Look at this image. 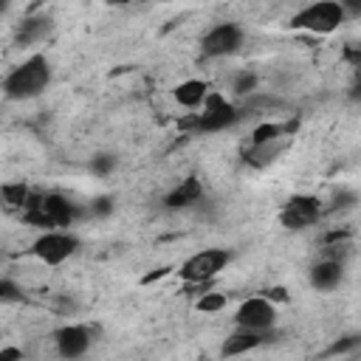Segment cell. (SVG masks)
Segmentation results:
<instances>
[{
    "mask_svg": "<svg viewBox=\"0 0 361 361\" xmlns=\"http://www.w3.org/2000/svg\"><path fill=\"white\" fill-rule=\"evenodd\" d=\"M231 90H234L237 96L254 93V90H257V73H254V71H240V73L234 76V82H231Z\"/></svg>",
    "mask_w": 361,
    "mask_h": 361,
    "instance_id": "44dd1931",
    "label": "cell"
},
{
    "mask_svg": "<svg viewBox=\"0 0 361 361\" xmlns=\"http://www.w3.org/2000/svg\"><path fill=\"white\" fill-rule=\"evenodd\" d=\"M228 262H231V251H226V248H203V251L192 254L186 262H180L178 274L189 285H195V282H212Z\"/></svg>",
    "mask_w": 361,
    "mask_h": 361,
    "instance_id": "8992f818",
    "label": "cell"
},
{
    "mask_svg": "<svg viewBox=\"0 0 361 361\" xmlns=\"http://www.w3.org/2000/svg\"><path fill=\"white\" fill-rule=\"evenodd\" d=\"M282 152H285V141H282V138H276V141H265V144H251L248 152H245V164L262 169V166L274 164Z\"/></svg>",
    "mask_w": 361,
    "mask_h": 361,
    "instance_id": "9a60e30c",
    "label": "cell"
},
{
    "mask_svg": "<svg viewBox=\"0 0 361 361\" xmlns=\"http://www.w3.org/2000/svg\"><path fill=\"white\" fill-rule=\"evenodd\" d=\"M265 299H271L274 305H276V302H288V290H285L282 285H276V288H268V290H265Z\"/></svg>",
    "mask_w": 361,
    "mask_h": 361,
    "instance_id": "d4e9b609",
    "label": "cell"
},
{
    "mask_svg": "<svg viewBox=\"0 0 361 361\" xmlns=\"http://www.w3.org/2000/svg\"><path fill=\"white\" fill-rule=\"evenodd\" d=\"M344 20H347V14L338 0H316V3H307L305 8H299L288 25L296 31H310V34H333Z\"/></svg>",
    "mask_w": 361,
    "mask_h": 361,
    "instance_id": "3957f363",
    "label": "cell"
},
{
    "mask_svg": "<svg viewBox=\"0 0 361 361\" xmlns=\"http://www.w3.org/2000/svg\"><path fill=\"white\" fill-rule=\"evenodd\" d=\"M240 121V110L226 102V96L220 93H206L203 99V113H197L192 118V130L195 133H220V130H228Z\"/></svg>",
    "mask_w": 361,
    "mask_h": 361,
    "instance_id": "5b68a950",
    "label": "cell"
},
{
    "mask_svg": "<svg viewBox=\"0 0 361 361\" xmlns=\"http://www.w3.org/2000/svg\"><path fill=\"white\" fill-rule=\"evenodd\" d=\"M76 217H79L76 203H71L59 192H45V195L34 192V195H28L25 209H23V220L42 231L45 228H68Z\"/></svg>",
    "mask_w": 361,
    "mask_h": 361,
    "instance_id": "7a4b0ae2",
    "label": "cell"
},
{
    "mask_svg": "<svg viewBox=\"0 0 361 361\" xmlns=\"http://www.w3.org/2000/svg\"><path fill=\"white\" fill-rule=\"evenodd\" d=\"M274 338H276V330L274 327H268V330H245V327H237L223 341L220 353L223 355H243V353H251V350H257V347H262V344H268Z\"/></svg>",
    "mask_w": 361,
    "mask_h": 361,
    "instance_id": "8fae6325",
    "label": "cell"
},
{
    "mask_svg": "<svg viewBox=\"0 0 361 361\" xmlns=\"http://www.w3.org/2000/svg\"><path fill=\"white\" fill-rule=\"evenodd\" d=\"M226 293H206L203 290V296H197V302H195V310H200V313H220L223 307H226Z\"/></svg>",
    "mask_w": 361,
    "mask_h": 361,
    "instance_id": "ffe728a7",
    "label": "cell"
},
{
    "mask_svg": "<svg viewBox=\"0 0 361 361\" xmlns=\"http://www.w3.org/2000/svg\"><path fill=\"white\" fill-rule=\"evenodd\" d=\"M307 279H310V285L316 290H333L344 279V265L338 259H322V262H316L310 268V276Z\"/></svg>",
    "mask_w": 361,
    "mask_h": 361,
    "instance_id": "4fadbf2b",
    "label": "cell"
},
{
    "mask_svg": "<svg viewBox=\"0 0 361 361\" xmlns=\"http://www.w3.org/2000/svg\"><path fill=\"white\" fill-rule=\"evenodd\" d=\"M48 31H51V17H48V14H31V17H25V20L17 25L14 42H17V45H34V42L45 39Z\"/></svg>",
    "mask_w": 361,
    "mask_h": 361,
    "instance_id": "5bb4252c",
    "label": "cell"
},
{
    "mask_svg": "<svg viewBox=\"0 0 361 361\" xmlns=\"http://www.w3.org/2000/svg\"><path fill=\"white\" fill-rule=\"evenodd\" d=\"M79 251V237L71 234L68 228H45L34 243H31V254L45 262V265H62L65 259H71Z\"/></svg>",
    "mask_w": 361,
    "mask_h": 361,
    "instance_id": "277c9868",
    "label": "cell"
},
{
    "mask_svg": "<svg viewBox=\"0 0 361 361\" xmlns=\"http://www.w3.org/2000/svg\"><path fill=\"white\" fill-rule=\"evenodd\" d=\"M56 353L62 358H82L90 350V327L85 324H65L54 333Z\"/></svg>",
    "mask_w": 361,
    "mask_h": 361,
    "instance_id": "30bf717a",
    "label": "cell"
},
{
    "mask_svg": "<svg viewBox=\"0 0 361 361\" xmlns=\"http://www.w3.org/2000/svg\"><path fill=\"white\" fill-rule=\"evenodd\" d=\"M164 274H169V268H158L155 274H149V276H144V282H152V279H161Z\"/></svg>",
    "mask_w": 361,
    "mask_h": 361,
    "instance_id": "83f0119b",
    "label": "cell"
},
{
    "mask_svg": "<svg viewBox=\"0 0 361 361\" xmlns=\"http://www.w3.org/2000/svg\"><path fill=\"white\" fill-rule=\"evenodd\" d=\"M90 212H93V214H99V217L110 214V212H113V197H110V195H102V197H96V200L90 203Z\"/></svg>",
    "mask_w": 361,
    "mask_h": 361,
    "instance_id": "603a6c76",
    "label": "cell"
},
{
    "mask_svg": "<svg viewBox=\"0 0 361 361\" xmlns=\"http://www.w3.org/2000/svg\"><path fill=\"white\" fill-rule=\"evenodd\" d=\"M11 358H23L20 347H0V361H11Z\"/></svg>",
    "mask_w": 361,
    "mask_h": 361,
    "instance_id": "4316f807",
    "label": "cell"
},
{
    "mask_svg": "<svg viewBox=\"0 0 361 361\" xmlns=\"http://www.w3.org/2000/svg\"><path fill=\"white\" fill-rule=\"evenodd\" d=\"M243 45V28L237 23H217L200 37V54L206 59H220L237 54Z\"/></svg>",
    "mask_w": 361,
    "mask_h": 361,
    "instance_id": "52a82bcc",
    "label": "cell"
},
{
    "mask_svg": "<svg viewBox=\"0 0 361 361\" xmlns=\"http://www.w3.org/2000/svg\"><path fill=\"white\" fill-rule=\"evenodd\" d=\"M347 17H361V0H338Z\"/></svg>",
    "mask_w": 361,
    "mask_h": 361,
    "instance_id": "484cf974",
    "label": "cell"
},
{
    "mask_svg": "<svg viewBox=\"0 0 361 361\" xmlns=\"http://www.w3.org/2000/svg\"><path fill=\"white\" fill-rule=\"evenodd\" d=\"M28 195H31V189H28L25 180H8V183L0 186V209H6V212H23Z\"/></svg>",
    "mask_w": 361,
    "mask_h": 361,
    "instance_id": "e0dca14e",
    "label": "cell"
},
{
    "mask_svg": "<svg viewBox=\"0 0 361 361\" xmlns=\"http://www.w3.org/2000/svg\"><path fill=\"white\" fill-rule=\"evenodd\" d=\"M48 85H51V62L45 59V54H31L3 79V96L11 102H28L37 99Z\"/></svg>",
    "mask_w": 361,
    "mask_h": 361,
    "instance_id": "6da1fadb",
    "label": "cell"
},
{
    "mask_svg": "<svg viewBox=\"0 0 361 361\" xmlns=\"http://www.w3.org/2000/svg\"><path fill=\"white\" fill-rule=\"evenodd\" d=\"M322 214V200L316 195H290L279 212V223L288 231H302L313 226Z\"/></svg>",
    "mask_w": 361,
    "mask_h": 361,
    "instance_id": "ba28073f",
    "label": "cell"
},
{
    "mask_svg": "<svg viewBox=\"0 0 361 361\" xmlns=\"http://www.w3.org/2000/svg\"><path fill=\"white\" fill-rule=\"evenodd\" d=\"M358 347V336H347L344 341H336L330 350H327V355H338V353H350V350H355Z\"/></svg>",
    "mask_w": 361,
    "mask_h": 361,
    "instance_id": "cb8c5ba5",
    "label": "cell"
},
{
    "mask_svg": "<svg viewBox=\"0 0 361 361\" xmlns=\"http://www.w3.org/2000/svg\"><path fill=\"white\" fill-rule=\"evenodd\" d=\"M25 299V290L8 279V276H0V302H23Z\"/></svg>",
    "mask_w": 361,
    "mask_h": 361,
    "instance_id": "7402d4cb",
    "label": "cell"
},
{
    "mask_svg": "<svg viewBox=\"0 0 361 361\" xmlns=\"http://www.w3.org/2000/svg\"><path fill=\"white\" fill-rule=\"evenodd\" d=\"M206 93H209V85L203 79H186V82H180L172 90V96H175V102L180 107H200L203 99H206Z\"/></svg>",
    "mask_w": 361,
    "mask_h": 361,
    "instance_id": "2e32d148",
    "label": "cell"
},
{
    "mask_svg": "<svg viewBox=\"0 0 361 361\" xmlns=\"http://www.w3.org/2000/svg\"><path fill=\"white\" fill-rule=\"evenodd\" d=\"M200 197H203V183H200L195 175H189V178H183L178 186H172V189L166 192V197H164V209H169V212L189 209V206L200 203Z\"/></svg>",
    "mask_w": 361,
    "mask_h": 361,
    "instance_id": "7c38bea8",
    "label": "cell"
},
{
    "mask_svg": "<svg viewBox=\"0 0 361 361\" xmlns=\"http://www.w3.org/2000/svg\"><path fill=\"white\" fill-rule=\"evenodd\" d=\"M90 172L93 175H99V178H104V175H110L116 166H118V158L113 155V152H99V155H93L90 158Z\"/></svg>",
    "mask_w": 361,
    "mask_h": 361,
    "instance_id": "d6986e66",
    "label": "cell"
},
{
    "mask_svg": "<svg viewBox=\"0 0 361 361\" xmlns=\"http://www.w3.org/2000/svg\"><path fill=\"white\" fill-rule=\"evenodd\" d=\"M8 6H11V0H0V17H6V11H8Z\"/></svg>",
    "mask_w": 361,
    "mask_h": 361,
    "instance_id": "f1b7e54d",
    "label": "cell"
},
{
    "mask_svg": "<svg viewBox=\"0 0 361 361\" xmlns=\"http://www.w3.org/2000/svg\"><path fill=\"white\" fill-rule=\"evenodd\" d=\"M234 324L245 330H268L276 324V305L265 296H251L237 307Z\"/></svg>",
    "mask_w": 361,
    "mask_h": 361,
    "instance_id": "9c48e42d",
    "label": "cell"
},
{
    "mask_svg": "<svg viewBox=\"0 0 361 361\" xmlns=\"http://www.w3.org/2000/svg\"><path fill=\"white\" fill-rule=\"evenodd\" d=\"M288 130H293V127H290V124L285 127V124H276V121H265V124L254 127V133H251V144H265V141L285 138V133H288Z\"/></svg>",
    "mask_w": 361,
    "mask_h": 361,
    "instance_id": "ac0fdd59",
    "label": "cell"
}]
</instances>
